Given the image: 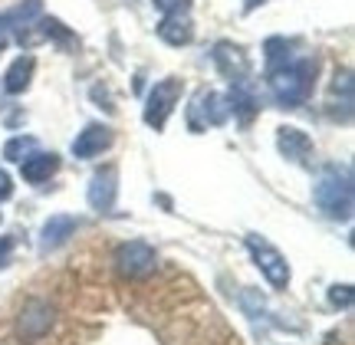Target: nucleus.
I'll list each match as a JSON object with an SVG mask.
<instances>
[{"label":"nucleus","instance_id":"6e6552de","mask_svg":"<svg viewBox=\"0 0 355 345\" xmlns=\"http://www.w3.org/2000/svg\"><path fill=\"white\" fill-rule=\"evenodd\" d=\"M53 326V306L43 303V299H30L24 309H20V319H17V333L24 339H40L46 335Z\"/></svg>","mask_w":355,"mask_h":345},{"label":"nucleus","instance_id":"f3484780","mask_svg":"<svg viewBox=\"0 0 355 345\" xmlns=\"http://www.w3.org/2000/svg\"><path fill=\"white\" fill-rule=\"evenodd\" d=\"M263 50H266V69H270V66L286 63V60H293V43H286L283 37H270Z\"/></svg>","mask_w":355,"mask_h":345},{"label":"nucleus","instance_id":"4468645a","mask_svg":"<svg viewBox=\"0 0 355 345\" xmlns=\"http://www.w3.org/2000/svg\"><path fill=\"white\" fill-rule=\"evenodd\" d=\"M214 63L230 82H234V79H243L247 73H250V63H247L243 50L241 46H234V43H217L214 46Z\"/></svg>","mask_w":355,"mask_h":345},{"label":"nucleus","instance_id":"20e7f679","mask_svg":"<svg viewBox=\"0 0 355 345\" xmlns=\"http://www.w3.org/2000/svg\"><path fill=\"white\" fill-rule=\"evenodd\" d=\"M112 263L119 269V276H125V280H145L148 273H155L158 254L145 240H128V243H119Z\"/></svg>","mask_w":355,"mask_h":345},{"label":"nucleus","instance_id":"0eeeda50","mask_svg":"<svg viewBox=\"0 0 355 345\" xmlns=\"http://www.w3.org/2000/svg\"><path fill=\"white\" fill-rule=\"evenodd\" d=\"M115 194H119V168L115 165H105L99 168L92 181H89V191H86V201L92 211L99 214H109L115 207Z\"/></svg>","mask_w":355,"mask_h":345},{"label":"nucleus","instance_id":"412c9836","mask_svg":"<svg viewBox=\"0 0 355 345\" xmlns=\"http://www.w3.org/2000/svg\"><path fill=\"white\" fill-rule=\"evenodd\" d=\"M10 256H13V237H0V269L10 267Z\"/></svg>","mask_w":355,"mask_h":345},{"label":"nucleus","instance_id":"5701e85b","mask_svg":"<svg viewBox=\"0 0 355 345\" xmlns=\"http://www.w3.org/2000/svg\"><path fill=\"white\" fill-rule=\"evenodd\" d=\"M257 3H266V0H247V3H243V10L250 13V10H254V7H257Z\"/></svg>","mask_w":355,"mask_h":345},{"label":"nucleus","instance_id":"f257e3e1","mask_svg":"<svg viewBox=\"0 0 355 345\" xmlns=\"http://www.w3.org/2000/svg\"><path fill=\"white\" fill-rule=\"evenodd\" d=\"M316 69H319V63L313 56H293L286 63L270 66V69H266L270 96H273L283 109H300V105L309 99L313 86H316Z\"/></svg>","mask_w":355,"mask_h":345},{"label":"nucleus","instance_id":"39448f33","mask_svg":"<svg viewBox=\"0 0 355 345\" xmlns=\"http://www.w3.org/2000/svg\"><path fill=\"white\" fill-rule=\"evenodd\" d=\"M181 79L168 76L162 79V82H155L152 92H148V99H145V125H152L155 132H162L165 128V122L171 118V112H175L178 99H181Z\"/></svg>","mask_w":355,"mask_h":345},{"label":"nucleus","instance_id":"9d476101","mask_svg":"<svg viewBox=\"0 0 355 345\" xmlns=\"http://www.w3.org/2000/svg\"><path fill=\"white\" fill-rule=\"evenodd\" d=\"M112 141H115L112 128L102 125V122H92V125H86L76 139H73V154H76V158H96V154H102L105 148H112Z\"/></svg>","mask_w":355,"mask_h":345},{"label":"nucleus","instance_id":"f8f14e48","mask_svg":"<svg viewBox=\"0 0 355 345\" xmlns=\"http://www.w3.org/2000/svg\"><path fill=\"white\" fill-rule=\"evenodd\" d=\"M56 171H60V154L56 152H30L24 161H20V175H24V181H30V184H43V181H50Z\"/></svg>","mask_w":355,"mask_h":345},{"label":"nucleus","instance_id":"6ab92c4d","mask_svg":"<svg viewBox=\"0 0 355 345\" xmlns=\"http://www.w3.org/2000/svg\"><path fill=\"white\" fill-rule=\"evenodd\" d=\"M329 303L336 309H349V306H352V286H349V283H343V286H332V290H329Z\"/></svg>","mask_w":355,"mask_h":345},{"label":"nucleus","instance_id":"aec40b11","mask_svg":"<svg viewBox=\"0 0 355 345\" xmlns=\"http://www.w3.org/2000/svg\"><path fill=\"white\" fill-rule=\"evenodd\" d=\"M155 10H162L165 17H175V13H188L191 10V0H152Z\"/></svg>","mask_w":355,"mask_h":345},{"label":"nucleus","instance_id":"9b49d317","mask_svg":"<svg viewBox=\"0 0 355 345\" xmlns=\"http://www.w3.org/2000/svg\"><path fill=\"white\" fill-rule=\"evenodd\" d=\"M79 230V220L69 218V214H53L43 230H40V254H53V250H60L73 233Z\"/></svg>","mask_w":355,"mask_h":345},{"label":"nucleus","instance_id":"a211bd4d","mask_svg":"<svg viewBox=\"0 0 355 345\" xmlns=\"http://www.w3.org/2000/svg\"><path fill=\"white\" fill-rule=\"evenodd\" d=\"M33 148H37V139H24V135H17V139H10L7 145H3V158H7V161H24Z\"/></svg>","mask_w":355,"mask_h":345},{"label":"nucleus","instance_id":"1a4fd4ad","mask_svg":"<svg viewBox=\"0 0 355 345\" xmlns=\"http://www.w3.org/2000/svg\"><path fill=\"white\" fill-rule=\"evenodd\" d=\"M277 148L286 161H293V165H309V158H313V141H309V135L300 132L296 125L277 128Z\"/></svg>","mask_w":355,"mask_h":345},{"label":"nucleus","instance_id":"ddd939ff","mask_svg":"<svg viewBox=\"0 0 355 345\" xmlns=\"http://www.w3.org/2000/svg\"><path fill=\"white\" fill-rule=\"evenodd\" d=\"M227 103H230V115H237L241 122H250V118L257 115V109H260V99H257L254 82H250L247 76H243V79H234Z\"/></svg>","mask_w":355,"mask_h":345},{"label":"nucleus","instance_id":"423d86ee","mask_svg":"<svg viewBox=\"0 0 355 345\" xmlns=\"http://www.w3.org/2000/svg\"><path fill=\"white\" fill-rule=\"evenodd\" d=\"M230 118V103L220 92H198L194 105L188 109V125L191 132H204V128H217Z\"/></svg>","mask_w":355,"mask_h":345},{"label":"nucleus","instance_id":"7ed1b4c3","mask_svg":"<svg viewBox=\"0 0 355 345\" xmlns=\"http://www.w3.org/2000/svg\"><path fill=\"white\" fill-rule=\"evenodd\" d=\"M243 243H247V250L254 256V263L260 267V273L266 276V283L273 290H286L290 286V263H286V256L279 254L266 237H260V233H247Z\"/></svg>","mask_w":355,"mask_h":345},{"label":"nucleus","instance_id":"dca6fc26","mask_svg":"<svg viewBox=\"0 0 355 345\" xmlns=\"http://www.w3.org/2000/svg\"><path fill=\"white\" fill-rule=\"evenodd\" d=\"M158 37L165 39L168 46H188L194 39V24L188 13H175V17H162L158 24Z\"/></svg>","mask_w":355,"mask_h":345},{"label":"nucleus","instance_id":"4be33fe9","mask_svg":"<svg viewBox=\"0 0 355 345\" xmlns=\"http://www.w3.org/2000/svg\"><path fill=\"white\" fill-rule=\"evenodd\" d=\"M10 194H13V181H10V175H7V171H0V204H3V201H7Z\"/></svg>","mask_w":355,"mask_h":345},{"label":"nucleus","instance_id":"f03ea898","mask_svg":"<svg viewBox=\"0 0 355 345\" xmlns=\"http://www.w3.org/2000/svg\"><path fill=\"white\" fill-rule=\"evenodd\" d=\"M313 201L329 220H352L355 188H352V168L349 165H326L319 171Z\"/></svg>","mask_w":355,"mask_h":345},{"label":"nucleus","instance_id":"2eb2a0df","mask_svg":"<svg viewBox=\"0 0 355 345\" xmlns=\"http://www.w3.org/2000/svg\"><path fill=\"white\" fill-rule=\"evenodd\" d=\"M33 69H37V60L26 53V56H17L7 73H3V92L7 96H20V92L30 89V79H33Z\"/></svg>","mask_w":355,"mask_h":345}]
</instances>
